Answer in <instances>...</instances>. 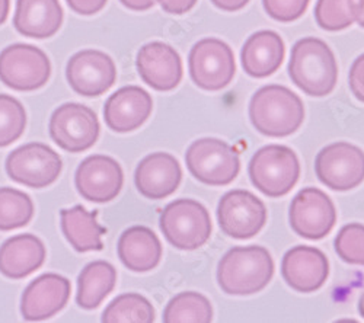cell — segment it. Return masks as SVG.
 Listing matches in <instances>:
<instances>
[{"label":"cell","instance_id":"obj_40","mask_svg":"<svg viewBox=\"0 0 364 323\" xmlns=\"http://www.w3.org/2000/svg\"><path fill=\"white\" fill-rule=\"evenodd\" d=\"M9 9H11L9 0H0V25H4L6 22Z\"/></svg>","mask_w":364,"mask_h":323},{"label":"cell","instance_id":"obj_14","mask_svg":"<svg viewBox=\"0 0 364 323\" xmlns=\"http://www.w3.org/2000/svg\"><path fill=\"white\" fill-rule=\"evenodd\" d=\"M66 77L72 89L87 98L108 92L117 80V67L112 58L100 50H82L70 57Z\"/></svg>","mask_w":364,"mask_h":323},{"label":"cell","instance_id":"obj_37","mask_svg":"<svg viewBox=\"0 0 364 323\" xmlns=\"http://www.w3.org/2000/svg\"><path fill=\"white\" fill-rule=\"evenodd\" d=\"M210 2L225 12H236L244 9L251 0H210Z\"/></svg>","mask_w":364,"mask_h":323},{"label":"cell","instance_id":"obj_8","mask_svg":"<svg viewBox=\"0 0 364 323\" xmlns=\"http://www.w3.org/2000/svg\"><path fill=\"white\" fill-rule=\"evenodd\" d=\"M48 130L58 148L69 153H82L98 141L101 126L94 109L69 102L53 112Z\"/></svg>","mask_w":364,"mask_h":323},{"label":"cell","instance_id":"obj_30","mask_svg":"<svg viewBox=\"0 0 364 323\" xmlns=\"http://www.w3.org/2000/svg\"><path fill=\"white\" fill-rule=\"evenodd\" d=\"M26 112L23 105L11 95H0V148H6L23 134Z\"/></svg>","mask_w":364,"mask_h":323},{"label":"cell","instance_id":"obj_18","mask_svg":"<svg viewBox=\"0 0 364 323\" xmlns=\"http://www.w3.org/2000/svg\"><path fill=\"white\" fill-rule=\"evenodd\" d=\"M282 275L294 291L314 292L326 283L329 262L321 249L299 245L283 256Z\"/></svg>","mask_w":364,"mask_h":323},{"label":"cell","instance_id":"obj_6","mask_svg":"<svg viewBox=\"0 0 364 323\" xmlns=\"http://www.w3.org/2000/svg\"><path fill=\"white\" fill-rule=\"evenodd\" d=\"M186 162L196 180L211 187L232 184L240 170L236 150L219 138H200L194 141L187 153Z\"/></svg>","mask_w":364,"mask_h":323},{"label":"cell","instance_id":"obj_41","mask_svg":"<svg viewBox=\"0 0 364 323\" xmlns=\"http://www.w3.org/2000/svg\"><path fill=\"white\" fill-rule=\"evenodd\" d=\"M358 312H360V314L364 317V292L361 295L360 302H358Z\"/></svg>","mask_w":364,"mask_h":323},{"label":"cell","instance_id":"obj_35","mask_svg":"<svg viewBox=\"0 0 364 323\" xmlns=\"http://www.w3.org/2000/svg\"><path fill=\"white\" fill-rule=\"evenodd\" d=\"M69 8L83 16H90L101 12L108 0H66Z\"/></svg>","mask_w":364,"mask_h":323},{"label":"cell","instance_id":"obj_13","mask_svg":"<svg viewBox=\"0 0 364 323\" xmlns=\"http://www.w3.org/2000/svg\"><path fill=\"white\" fill-rule=\"evenodd\" d=\"M218 220L222 231L229 238L251 239L267 223L265 204L250 191H229L219 202Z\"/></svg>","mask_w":364,"mask_h":323},{"label":"cell","instance_id":"obj_38","mask_svg":"<svg viewBox=\"0 0 364 323\" xmlns=\"http://www.w3.org/2000/svg\"><path fill=\"white\" fill-rule=\"evenodd\" d=\"M347 8L353 21L364 28V0H347Z\"/></svg>","mask_w":364,"mask_h":323},{"label":"cell","instance_id":"obj_32","mask_svg":"<svg viewBox=\"0 0 364 323\" xmlns=\"http://www.w3.org/2000/svg\"><path fill=\"white\" fill-rule=\"evenodd\" d=\"M316 23L325 31H343L353 25L347 0H318L315 6Z\"/></svg>","mask_w":364,"mask_h":323},{"label":"cell","instance_id":"obj_24","mask_svg":"<svg viewBox=\"0 0 364 323\" xmlns=\"http://www.w3.org/2000/svg\"><path fill=\"white\" fill-rule=\"evenodd\" d=\"M286 55L283 38L269 29L252 34L242 47V67L251 77L262 79L276 73Z\"/></svg>","mask_w":364,"mask_h":323},{"label":"cell","instance_id":"obj_21","mask_svg":"<svg viewBox=\"0 0 364 323\" xmlns=\"http://www.w3.org/2000/svg\"><path fill=\"white\" fill-rule=\"evenodd\" d=\"M63 18L58 0H18L14 26L23 37L46 40L58 33Z\"/></svg>","mask_w":364,"mask_h":323},{"label":"cell","instance_id":"obj_5","mask_svg":"<svg viewBox=\"0 0 364 323\" xmlns=\"http://www.w3.org/2000/svg\"><path fill=\"white\" fill-rule=\"evenodd\" d=\"M159 224L165 239L181 251H196L204 246L213 230L207 209L190 198H179L168 204Z\"/></svg>","mask_w":364,"mask_h":323},{"label":"cell","instance_id":"obj_31","mask_svg":"<svg viewBox=\"0 0 364 323\" xmlns=\"http://www.w3.org/2000/svg\"><path fill=\"white\" fill-rule=\"evenodd\" d=\"M333 246L344 262L364 267V224L350 223L344 226L337 234Z\"/></svg>","mask_w":364,"mask_h":323},{"label":"cell","instance_id":"obj_26","mask_svg":"<svg viewBox=\"0 0 364 323\" xmlns=\"http://www.w3.org/2000/svg\"><path fill=\"white\" fill-rule=\"evenodd\" d=\"M117 270L107 261L87 263L77 278L76 302L85 310L97 309L114 290Z\"/></svg>","mask_w":364,"mask_h":323},{"label":"cell","instance_id":"obj_22","mask_svg":"<svg viewBox=\"0 0 364 323\" xmlns=\"http://www.w3.org/2000/svg\"><path fill=\"white\" fill-rule=\"evenodd\" d=\"M123 265L133 273L155 270L162 258V243L158 234L146 226H133L123 231L117 245Z\"/></svg>","mask_w":364,"mask_h":323},{"label":"cell","instance_id":"obj_27","mask_svg":"<svg viewBox=\"0 0 364 323\" xmlns=\"http://www.w3.org/2000/svg\"><path fill=\"white\" fill-rule=\"evenodd\" d=\"M213 307L208 299L196 291H184L169 300L164 312L165 323H210Z\"/></svg>","mask_w":364,"mask_h":323},{"label":"cell","instance_id":"obj_16","mask_svg":"<svg viewBox=\"0 0 364 323\" xmlns=\"http://www.w3.org/2000/svg\"><path fill=\"white\" fill-rule=\"evenodd\" d=\"M70 281L54 273L43 274L28 284L21 299V313L28 322H40L55 316L70 299Z\"/></svg>","mask_w":364,"mask_h":323},{"label":"cell","instance_id":"obj_20","mask_svg":"<svg viewBox=\"0 0 364 323\" xmlns=\"http://www.w3.org/2000/svg\"><path fill=\"white\" fill-rule=\"evenodd\" d=\"M182 181L179 162L169 153L158 152L146 156L136 169L134 182L139 192L149 199L172 195Z\"/></svg>","mask_w":364,"mask_h":323},{"label":"cell","instance_id":"obj_34","mask_svg":"<svg viewBox=\"0 0 364 323\" xmlns=\"http://www.w3.org/2000/svg\"><path fill=\"white\" fill-rule=\"evenodd\" d=\"M348 84L353 95L360 101L364 102V54L358 55L348 75Z\"/></svg>","mask_w":364,"mask_h":323},{"label":"cell","instance_id":"obj_19","mask_svg":"<svg viewBox=\"0 0 364 323\" xmlns=\"http://www.w3.org/2000/svg\"><path fill=\"white\" fill-rule=\"evenodd\" d=\"M154 109V101L140 86H124L112 94L104 106L108 128L115 133H130L140 128Z\"/></svg>","mask_w":364,"mask_h":323},{"label":"cell","instance_id":"obj_4","mask_svg":"<svg viewBox=\"0 0 364 323\" xmlns=\"http://www.w3.org/2000/svg\"><path fill=\"white\" fill-rule=\"evenodd\" d=\"M248 173L258 191L269 198H280L297 184L300 162L287 146L268 144L252 156Z\"/></svg>","mask_w":364,"mask_h":323},{"label":"cell","instance_id":"obj_15","mask_svg":"<svg viewBox=\"0 0 364 323\" xmlns=\"http://www.w3.org/2000/svg\"><path fill=\"white\" fill-rule=\"evenodd\" d=\"M75 184L85 199L98 204L109 202L123 188L124 172L114 158L94 155L79 165Z\"/></svg>","mask_w":364,"mask_h":323},{"label":"cell","instance_id":"obj_9","mask_svg":"<svg viewBox=\"0 0 364 323\" xmlns=\"http://www.w3.org/2000/svg\"><path fill=\"white\" fill-rule=\"evenodd\" d=\"M9 178L28 188H46L57 181L63 162L55 150L44 143H28L6 158Z\"/></svg>","mask_w":364,"mask_h":323},{"label":"cell","instance_id":"obj_23","mask_svg":"<svg viewBox=\"0 0 364 323\" xmlns=\"http://www.w3.org/2000/svg\"><path fill=\"white\" fill-rule=\"evenodd\" d=\"M46 256V246L36 234H16L0 246V273L12 280L25 278L43 267Z\"/></svg>","mask_w":364,"mask_h":323},{"label":"cell","instance_id":"obj_25","mask_svg":"<svg viewBox=\"0 0 364 323\" xmlns=\"http://www.w3.org/2000/svg\"><path fill=\"white\" fill-rule=\"evenodd\" d=\"M97 217L98 212H87L83 205L60 212L62 231L75 251L85 253L104 249L102 236L107 229L98 223Z\"/></svg>","mask_w":364,"mask_h":323},{"label":"cell","instance_id":"obj_2","mask_svg":"<svg viewBox=\"0 0 364 323\" xmlns=\"http://www.w3.org/2000/svg\"><path fill=\"white\" fill-rule=\"evenodd\" d=\"M274 275V261L257 245L235 246L220 259L219 287L230 296H251L262 291Z\"/></svg>","mask_w":364,"mask_h":323},{"label":"cell","instance_id":"obj_1","mask_svg":"<svg viewBox=\"0 0 364 323\" xmlns=\"http://www.w3.org/2000/svg\"><path fill=\"white\" fill-rule=\"evenodd\" d=\"M289 75L300 91L309 97L322 98L336 89L338 65L325 41L306 37L299 40L291 48Z\"/></svg>","mask_w":364,"mask_h":323},{"label":"cell","instance_id":"obj_3","mask_svg":"<svg viewBox=\"0 0 364 323\" xmlns=\"http://www.w3.org/2000/svg\"><path fill=\"white\" fill-rule=\"evenodd\" d=\"M250 119L255 130L267 137H287L305 121V106L289 87L268 84L251 98Z\"/></svg>","mask_w":364,"mask_h":323},{"label":"cell","instance_id":"obj_28","mask_svg":"<svg viewBox=\"0 0 364 323\" xmlns=\"http://www.w3.org/2000/svg\"><path fill=\"white\" fill-rule=\"evenodd\" d=\"M104 323H151L155 322V309L151 303L137 295L126 292L115 297L102 313Z\"/></svg>","mask_w":364,"mask_h":323},{"label":"cell","instance_id":"obj_29","mask_svg":"<svg viewBox=\"0 0 364 323\" xmlns=\"http://www.w3.org/2000/svg\"><path fill=\"white\" fill-rule=\"evenodd\" d=\"M33 217L34 202L31 197L15 188H0V230L11 231L23 227Z\"/></svg>","mask_w":364,"mask_h":323},{"label":"cell","instance_id":"obj_33","mask_svg":"<svg viewBox=\"0 0 364 323\" xmlns=\"http://www.w3.org/2000/svg\"><path fill=\"white\" fill-rule=\"evenodd\" d=\"M311 0H262L265 12L279 22H293L306 12Z\"/></svg>","mask_w":364,"mask_h":323},{"label":"cell","instance_id":"obj_7","mask_svg":"<svg viewBox=\"0 0 364 323\" xmlns=\"http://www.w3.org/2000/svg\"><path fill=\"white\" fill-rule=\"evenodd\" d=\"M50 76V58L36 45L12 44L0 53V82L14 91H37Z\"/></svg>","mask_w":364,"mask_h":323},{"label":"cell","instance_id":"obj_36","mask_svg":"<svg viewBox=\"0 0 364 323\" xmlns=\"http://www.w3.org/2000/svg\"><path fill=\"white\" fill-rule=\"evenodd\" d=\"M161 8L171 15H184L190 12L198 0H158Z\"/></svg>","mask_w":364,"mask_h":323},{"label":"cell","instance_id":"obj_12","mask_svg":"<svg viewBox=\"0 0 364 323\" xmlns=\"http://www.w3.org/2000/svg\"><path fill=\"white\" fill-rule=\"evenodd\" d=\"M289 221L299 236L319 241L337 223V210L332 199L318 188H303L291 201Z\"/></svg>","mask_w":364,"mask_h":323},{"label":"cell","instance_id":"obj_10","mask_svg":"<svg viewBox=\"0 0 364 323\" xmlns=\"http://www.w3.org/2000/svg\"><path fill=\"white\" fill-rule=\"evenodd\" d=\"M188 69L193 82L201 89L220 91L233 80L236 73L233 51L219 38L200 40L190 51Z\"/></svg>","mask_w":364,"mask_h":323},{"label":"cell","instance_id":"obj_39","mask_svg":"<svg viewBox=\"0 0 364 323\" xmlns=\"http://www.w3.org/2000/svg\"><path fill=\"white\" fill-rule=\"evenodd\" d=\"M119 2L127 9L136 11V12L149 11L150 8H154V5H155V0H119Z\"/></svg>","mask_w":364,"mask_h":323},{"label":"cell","instance_id":"obj_17","mask_svg":"<svg viewBox=\"0 0 364 323\" xmlns=\"http://www.w3.org/2000/svg\"><path fill=\"white\" fill-rule=\"evenodd\" d=\"M136 67L141 80L159 92L175 89L184 75L178 51L161 41L149 43L139 50Z\"/></svg>","mask_w":364,"mask_h":323},{"label":"cell","instance_id":"obj_11","mask_svg":"<svg viewBox=\"0 0 364 323\" xmlns=\"http://www.w3.org/2000/svg\"><path fill=\"white\" fill-rule=\"evenodd\" d=\"M318 180L333 191H350L364 181V152L347 141L332 143L315 159Z\"/></svg>","mask_w":364,"mask_h":323}]
</instances>
